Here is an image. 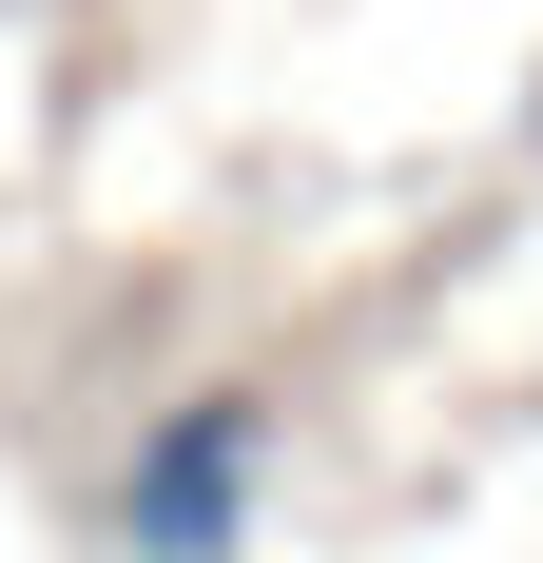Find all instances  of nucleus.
<instances>
[{"label": "nucleus", "instance_id": "obj_1", "mask_svg": "<svg viewBox=\"0 0 543 563\" xmlns=\"http://www.w3.org/2000/svg\"><path fill=\"white\" fill-rule=\"evenodd\" d=\"M253 448H272V408H253V389L156 408V448H136V486H117V544H136V563H214V544H233V506H253Z\"/></svg>", "mask_w": 543, "mask_h": 563}]
</instances>
